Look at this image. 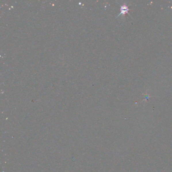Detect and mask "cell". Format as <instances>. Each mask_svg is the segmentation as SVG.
<instances>
[{"label": "cell", "mask_w": 172, "mask_h": 172, "mask_svg": "<svg viewBox=\"0 0 172 172\" xmlns=\"http://www.w3.org/2000/svg\"><path fill=\"white\" fill-rule=\"evenodd\" d=\"M128 11H129V9H128V6H127L126 5H123L121 7V13H120V14L119 15H119H125V14L128 13Z\"/></svg>", "instance_id": "6da1fadb"}]
</instances>
